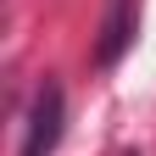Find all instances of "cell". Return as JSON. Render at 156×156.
I'll return each instance as SVG.
<instances>
[{
  "instance_id": "obj_3",
  "label": "cell",
  "mask_w": 156,
  "mask_h": 156,
  "mask_svg": "<svg viewBox=\"0 0 156 156\" xmlns=\"http://www.w3.org/2000/svg\"><path fill=\"white\" fill-rule=\"evenodd\" d=\"M128 156H134V151H128Z\"/></svg>"
},
{
  "instance_id": "obj_1",
  "label": "cell",
  "mask_w": 156,
  "mask_h": 156,
  "mask_svg": "<svg viewBox=\"0 0 156 156\" xmlns=\"http://www.w3.org/2000/svg\"><path fill=\"white\" fill-rule=\"evenodd\" d=\"M62 117H67V101H62V84H39L34 95V112H28V140H23V156H50L62 145Z\"/></svg>"
},
{
  "instance_id": "obj_2",
  "label": "cell",
  "mask_w": 156,
  "mask_h": 156,
  "mask_svg": "<svg viewBox=\"0 0 156 156\" xmlns=\"http://www.w3.org/2000/svg\"><path fill=\"white\" fill-rule=\"evenodd\" d=\"M128 39H134V11H128V0H117L112 17H106V39H101V67H112L128 50Z\"/></svg>"
}]
</instances>
